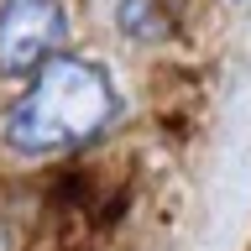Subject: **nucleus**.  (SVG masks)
<instances>
[{
  "instance_id": "f257e3e1",
  "label": "nucleus",
  "mask_w": 251,
  "mask_h": 251,
  "mask_svg": "<svg viewBox=\"0 0 251 251\" xmlns=\"http://www.w3.org/2000/svg\"><path fill=\"white\" fill-rule=\"evenodd\" d=\"M110 115H115V89L100 63L47 58L37 68V84L11 105L0 136L21 157H52L94 141L110 126Z\"/></svg>"
},
{
  "instance_id": "f03ea898",
  "label": "nucleus",
  "mask_w": 251,
  "mask_h": 251,
  "mask_svg": "<svg viewBox=\"0 0 251 251\" xmlns=\"http://www.w3.org/2000/svg\"><path fill=\"white\" fill-rule=\"evenodd\" d=\"M68 42V21H63L58 0H5L0 5V74L26 78L47 58H58Z\"/></svg>"
},
{
  "instance_id": "7ed1b4c3",
  "label": "nucleus",
  "mask_w": 251,
  "mask_h": 251,
  "mask_svg": "<svg viewBox=\"0 0 251 251\" xmlns=\"http://www.w3.org/2000/svg\"><path fill=\"white\" fill-rule=\"evenodd\" d=\"M121 26L131 37H141V42H152L162 31V21H152V0H121Z\"/></svg>"
}]
</instances>
